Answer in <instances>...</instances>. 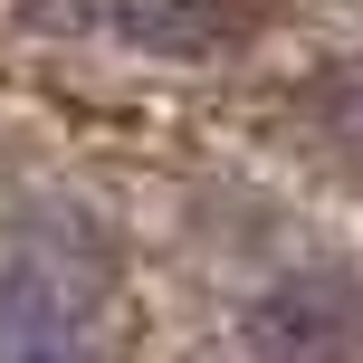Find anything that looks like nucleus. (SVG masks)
Listing matches in <instances>:
<instances>
[{
    "instance_id": "2",
    "label": "nucleus",
    "mask_w": 363,
    "mask_h": 363,
    "mask_svg": "<svg viewBox=\"0 0 363 363\" xmlns=\"http://www.w3.org/2000/svg\"><path fill=\"white\" fill-rule=\"evenodd\" d=\"M239 363H363V277L296 268L239 306Z\"/></svg>"
},
{
    "instance_id": "3",
    "label": "nucleus",
    "mask_w": 363,
    "mask_h": 363,
    "mask_svg": "<svg viewBox=\"0 0 363 363\" xmlns=\"http://www.w3.org/2000/svg\"><path fill=\"white\" fill-rule=\"evenodd\" d=\"M106 10L153 57H220L249 38V0H106Z\"/></svg>"
},
{
    "instance_id": "1",
    "label": "nucleus",
    "mask_w": 363,
    "mask_h": 363,
    "mask_svg": "<svg viewBox=\"0 0 363 363\" xmlns=\"http://www.w3.org/2000/svg\"><path fill=\"white\" fill-rule=\"evenodd\" d=\"M125 315L86 239H10L0 249V363H115Z\"/></svg>"
}]
</instances>
